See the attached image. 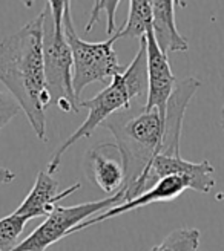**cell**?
Returning <instances> with one entry per match:
<instances>
[{
  "label": "cell",
  "instance_id": "cell-1",
  "mask_svg": "<svg viewBox=\"0 0 224 251\" xmlns=\"http://www.w3.org/2000/svg\"><path fill=\"white\" fill-rule=\"evenodd\" d=\"M43 11L0 42V81L46 141V107L51 106L43 63Z\"/></svg>",
  "mask_w": 224,
  "mask_h": 251
},
{
  "label": "cell",
  "instance_id": "cell-2",
  "mask_svg": "<svg viewBox=\"0 0 224 251\" xmlns=\"http://www.w3.org/2000/svg\"><path fill=\"white\" fill-rule=\"evenodd\" d=\"M146 101L134 103L105 121L114 135L124 166V185L128 192L141 179L151 162L161 153L166 136V117L158 109H146Z\"/></svg>",
  "mask_w": 224,
  "mask_h": 251
},
{
  "label": "cell",
  "instance_id": "cell-3",
  "mask_svg": "<svg viewBox=\"0 0 224 251\" xmlns=\"http://www.w3.org/2000/svg\"><path fill=\"white\" fill-rule=\"evenodd\" d=\"M147 95V54L146 39L140 40L139 52L131 61V65L123 72L117 74L111 80L109 86L89 100H82L80 107L88 109V117L80 127L71 133L66 141L58 146L48 162V173L54 175L60 169V161L68 150L83 138L94 133L98 126H103L108 118L120 110L129 109L134 103H143V97Z\"/></svg>",
  "mask_w": 224,
  "mask_h": 251
},
{
  "label": "cell",
  "instance_id": "cell-4",
  "mask_svg": "<svg viewBox=\"0 0 224 251\" xmlns=\"http://www.w3.org/2000/svg\"><path fill=\"white\" fill-rule=\"evenodd\" d=\"M66 0H51L43 6V63L51 106L79 114L80 106L72 86V52L63 29Z\"/></svg>",
  "mask_w": 224,
  "mask_h": 251
},
{
  "label": "cell",
  "instance_id": "cell-5",
  "mask_svg": "<svg viewBox=\"0 0 224 251\" xmlns=\"http://www.w3.org/2000/svg\"><path fill=\"white\" fill-rule=\"evenodd\" d=\"M63 29L72 52V86L79 101L86 86L112 80L121 72L114 43L118 37L114 34L105 42H86L77 34L72 22L71 2H66L63 12Z\"/></svg>",
  "mask_w": 224,
  "mask_h": 251
},
{
  "label": "cell",
  "instance_id": "cell-6",
  "mask_svg": "<svg viewBox=\"0 0 224 251\" xmlns=\"http://www.w3.org/2000/svg\"><path fill=\"white\" fill-rule=\"evenodd\" d=\"M124 202V190L112 195L105 199L91 201L77 205H58L39 227L28 237H25L16 248L11 251H46L51 245L57 244L60 239L69 236L71 230L76 228L83 221L91 219L94 215L117 207Z\"/></svg>",
  "mask_w": 224,
  "mask_h": 251
},
{
  "label": "cell",
  "instance_id": "cell-7",
  "mask_svg": "<svg viewBox=\"0 0 224 251\" xmlns=\"http://www.w3.org/2000/svg\"><path fill=\"white\" fill-rule=\"evenodd\" d=\"M172 175H180V176L188 178L191 182V190L198 193H210L215 187V167L210 164V161L203 159L201 162H192L184 159L181 155L177 156H166L158 155L152 162L141 179L137 182L131 190L124 192V202L131 201L141 193L151 190V188L163 178L172 176Z\"/></svg>",
  "mask_w": 224,
  "mask_h": 251
},
{
  "label": "cell",
  "instance_id": "cell-8",
  "mask_svg": "<svg viewBox=\"0 0 224 251\" xmlns=\"http://www.w3.org/2000/svg\"><path fill=\"white\" fill-rule=\"evenodd\" d=\"M144 39L147 54V95L144 107L158 109L160 114L166 117L168 103L175 91L178 80L172 72L169 55H166L157 45L152 29L147 31Z\"/></svg>",
  "mask_w": 224,
  "mask_h": 251
},
{
  "label": "cell",
  "instance_id": "cell-9",
  "mask_svg": "<svg viewBox=\"0 0 224 251\" xmlns=\"http://www.w3.org/2000/svg\"><path fill=\"white\" fill-rule=\"evenodd\" d=\"M84 172L88 179L109 196L123 190L124 166L115 143L92 146L84 156Z\"/></svg>",
  "mask_w": 224,
  "mask_h": 251
},
{
  "label": "cell",
  "instance_id": "cell-10",
  "mask_svg": "<svg viewBox=\"0 0 224 251\" xmlns=\"http://www.w3.org/2000/svg\"><path fill=\"white\" fill-rule=\"evenodd\" d=\"M191 188V182L188 178L184 176H180V175H172V176H166L161 181H158L151 190H147L144 193H141L140 196H137L131 201H126V202H123L117 207H112L100 215H97L88 221H83L82 224H79L76 228H72L69 236L76 234L79 231H83V230H88L91 228L92 225H97L103 221H108V219H112L115 216H120L123 213H128V211H132V210H137V208H141L144 205H151V204H155V202H169V201H173L177 199L184 190H188Z\"/></svg>",
  "mask_w": 224,
  "mask_h": 251
},
{
  "label": "cell",
  "instance_id": "cell-11",
  "mask_svg": "<svg viewBox=\"0 0 224 251\" xmlns=\"http://www.w3.org/2000/svg\"><path fill=\"white\" fill-rule=\"evenodd\" d=\"M80 187L82 184L76 182L74 185L68 187L66 190L60 192L58 181L53 178V175H49L48 172H39L32 188L27 195V198L22 201V204L14 210V213L27 221L42 216L48 218L58 207V202L61 199L77 192Z\"/></svg>",
  "mask_w": 224,
  "mask_h": 251
},
{
  "label": "cell",
  "instance_id": "cell-12",
  "mask_svg": "<svg viewBox=\"0 0 224 251\" xmlns=\"http://www.w3.org/2000/svg\"><path fill=\"white\" fill-rule=\"evenodd\" d=\"M184 2L175 0H152V32L155 42L166 55L170 52H186L189 49L188 39L180 34L175 22V8Z\"/></svg>",
  "mask_w": 224,
  "mask_h": 251
},
{
  "label": "cell",
  "instance_id": "cell-13",
  "mask_svg": "<svg viewBox=\"0 0 224 251\" xmlns=\"http://www.w3.org/2000/svg\"><path fill=\"white\" fill-rule=\"evenodd\" d=\"M152 29V5L149 0H131L126 23L117 29L120 39H143Z\"/></svg>",
  "mask_w": 224,
  "mask_h": 251
},
{
  "label": "cell",
  "instance_id": "cell-14",
  "mask_svg": "<svg viewBox=\"0 0 224 251\" xmlns=\"http://www.w3.org/2000/svg\"><path fill=\"white\" fill-rule=\"evenodd\" d=\"M201 233L198 228L180 227L170 231L149 251H200Z\"/></svg>",
  "mask_w": 224,
  "mask_h": 251
},
{
  "label": "cell",
  "instance_id": "cell-15",
  "mask_svg": "<svg viewBox=\"0 0 224 251\" xmlns=\"http://www.w3.org/2000/svg\"><path fill=\"white\" fill-rule=\"evenodd\" d=\"M27 222V219L17 216L16 213L0 219V251H11L19 245V237Z\"/></svg>",
  "mask_w": 224,
  "mask_h": 251
},
{
  "label": "cell",
  "instance_id": "cell-16",
  "mask_svg": "<svg viewBox=\"0 0 224 251\" xmlns=\"http://www.w3.org/2000/svg\"><path fill=\"white\" fill-rule=\"evenodd\" d=\"M120 2H109V0H100V2H95V5L92 6L91 16H89V22L86 25L84 32H91L94 29V25L100 20V14L102 12H106V34L109 37H112L117 32V26H115V11L118 8Z\"/></svg>",
  "mask_w": 224,
  "mask_h": 251
},
{
  "label": "cell",
  "instance_id": "cell-17",
  "mask_svg": "<svg viewBox=\"0 0 224 251\" xmlns=\"http://www.w3.org/2000/svg\"><path fill=\"white\" fill-rule=\"evenodd\" d=\"M20 112H22V107L19 106L16 100L0 91V130H2L11 120H14Z\"/></svg>",
  "mask_w": 224,
  "mask_h": 251
},
{
  "label": "cell",
  "instance_id": "cell-18",
  "mask_svg": "<svg viewBox=\"0 0 224 251\" xmlns=\"http://www.w3.org/2000/svg\"><path fill=\"white\" fill-rule=\"evenodd\" d=\"M16 173L11 172L5 167H0V184H9L11 181H14Z\"/></svg>",
  "mask_w": 224,
  "mask_h": 251
},
{
  "label": "cell",
  "instance_id": "cell-19",
  "mask_svg": "<svg viewBox=\"0 0 224 251\" xmlns=\"http://www.w3.org/2000/svg\"><path fill=\"white\" fill-rule=\"evenodd\" d=\"M221 118H220V124H221V129H223V132H224V101H223V107H221Z\"/></svg>",
  "mask_w": 224,
  "mask_h": 251
},
{
  "label": "cell",
  "instance_id": "cell-20",
  "mask_svg": "<svg viewBox=\"0 0 224 251\" xmlns=\"http://www.w3.org/2000/svg\"><path fill=\"white\" fill-rule=\"evenodd\" d=\"M215 199H217V201H224V192L217 193V195H215Z\"/></svg>",
  "mask_w": 224,
  "mask_h": 251
}]
</instances>
